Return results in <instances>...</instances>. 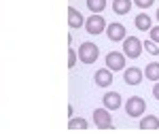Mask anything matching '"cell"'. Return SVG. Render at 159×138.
I'll return each mask as SVG.
<instances>
[{
	"label": "cell",
	"mask_w": 159,
	"mask_h": 138,
	"mask_svg": "<svg viewBox=\"0 0 159 138\" xmlns=\"http://www.w3.org/2000/svg\"><path fill=\"white\" fill-rule=\"evenodd\" d=\"M87 9L91 13H102L106 9V0H87Z\"/></svg>",
	"instance_id": "cell-16"
},
{
	"label": "cell",
	"mask_w": 159,
	"mask_h": 138,
	"mask_svg": "<svg viewBox=\"0 0 159 138\" xmlns=\"http://www.w3.org/2000/svg\"><path fill=\"white\" fill-rule=\"evenodd\" d=\"M153 2L155 0H134L136 7H140V9H148V7H153Z\"/></svg>",
	"instance_id": "cell-21"
},
{
	"label": "cell",
	"mask_w": 159,
	"mask_h": 138,
	"mask_svg": "<svg viewBox=\"0 0 159 138\" xmlns=\"http://www.w3.org/2000/svg\"><path fill=\"white\" fill-rule=\"evenodd\" d=\"M157 19H159V9H157Z\"/></svg>",
	"instance_id": "cell-23"
},
{
	"label": "cell",
	"mask_w": 159,
	"mask_h": 138,
	"mask_svg": "<svg viewBox=\"0 0 159 138\" xmlns=\"http://www.w3.org/2000/svg\"><path fill=\"white\" fill-rule=\"evenodd\" d=\"M93 83H96L98 87H108L110 83H112V70H108V68H100V70H96Z\"/></svg>",
	"instance_id": "cell-8"
},
{
	"label": "cell",
	"mask_w": 159,
	"mask_h": 138,
	"mask_svg": "<svg viewBox=\"0 0 159 138\" xmlns=\"http://www.w3.org/2000/svg\"><path fill=\"white\" fill-rule=\"evenodd\" d=\"M142 72H144V76H147L148 81H159V62L147 64V68H144Z\"/></svg>",
	"instance_id": "cell-15"
},
{
	"label": "cell",
	"mask_w": 159,
	"mask_h": 138,
	"mask_svg": "<svg viewBox=\"0 0 159 138\" xmlns=\"http://www.w3.org/2000/svg\"><path fill=\"white\" fill-rule=\"evenodd\" d=\"M93 123H96L98 130H110L112 127V117H110V111L106 106L93 111Z\"/></svg>",
	"instance_id": "cell-5"
},
{
	"label": "cell",
	"mask_w": 159,
	"mask_h": 138,
	"mask_svg": "<svg viewBox=\"0 0 159 138\" xmlns=\"http://www.w3.org/2000/svg\"><path fill=\"white\" fill-rule=\"evenodd\" d=\"M85 30H87V34H93V36L102 34V32L106 30L104 17H102L100 13H91V15L87 17V21H85Z\"/></svg>",
	"instance_id": "cell-3"
},
{
	"label": "cell",
	"mask_w": 159,
	"mask_h": 138,
	"mask_svg": "<svg viewBox=\"0 0 159 138\" xmlns=\"http://www.w3.org/2000/svg\"><path fill=\"white\" fill-rule=\"evenodd\" d=\"M123 53H125V58H129V60H138V58L142 55V43H140V38H136V36H125L123 38Z\"/></svg>",
	"instance_id": "cell-1"
},
{
	"label": "cell",
	"mask_w": 159,
	"mask_h": 138,
	"mask_svg": "<svg viewBox=\"0 0 159 138\" xmlns=\"http://www.w3.org/2000/svg\"><path fill=\"white\" fill-rule=\"evenodd\" d=\"M68 25H70L72 30L81 28V25H85V19H83L81 11H76L74 7H68Z\"/></svg>",
	"instance_id": "cell-11"
},
{
	"label": "cell",
	"mask_w": 159,
	"mask_h": 138,
	"mask_svg": "<svg viewBox=\"0 0 159 138\" xmlns=\"http://www.w3.org/2000/svg\"><path fill=\"white\" fill-rule=\"evenodd\" d=\"M76 58H79V55H76V51L68 49V68H74V66H76Z\"/></svg>",
	"instance_id": "cell-19"
},
{
	"label": "cell",
	"mask_w": 159,
	"mask_h": 138,
	"mask_svg": "<svg viewBox=\"0 0 159 138\" xmlns=\"http://www.w3.org/2000/svg\"><path fill=\"white\" fill-rule=\"evenodd\" d=\"M106 68L112 70V72H119L125 68V53L121 51H110L108 55H106Z\"/></svg>",
	"instance_id": "cell-6"
},
{
	"label": "cell",
	"mask_w": 159,
	"mask_h": 138,
	"mask_svg": "<svg viewBox=\"0 0 159 138\" xmlns=\"http://www.w3.org/2000/svg\"><path fill=\"white\" fill-rule=\"evenodd\" d=\"M79 60L83 64H93L96 60H98L100 55V49L96 43H81V47H79Z\"/></svg>",
	"instance_id": "cell-2"
},
{
	"label": "cell",
	"mask_w": 159,
	"mask_h": 138,
	"mask_svg": "<svg viewBox=\"0 0 159 138\" xmlns=\"http://www.w3.org/2000/svg\"><path fill=\"white\" fill-rule=\"evenodd\" d=\"M142 76H144V72H142L140 68H136V66L127 68V70L123 72V79H125L127 85H140V83H142Z\"/></svg>",
	"instance_id": "cell-9"
},
{
	"label": "cell",
	"mask_w": 159,
	"mask_h": 138,
	"mask_svg": "<svg viewBox=\"0 0 159 138\" xmlns=\"http://www.w3.org/2000/svg\"><path fill=\"white\" fill-rule=\"evenodd\" d=\"M148 32H151V40L153 43H159V25H151Z\"/></svg>",
	"instance_id": "cell-20"
},
{
	"label": "cell",
	"mask_w": 159,
	"mask_h": 138,
	"mask_svg": "<svg viewBox=\"0 0 159 138\" xmlns=\"http://www.w3.org/2000/svg\"><path fill=\"white\" fill-rule=\"evenodd\" d=\"M106 36H108L112 43H123V38H125V25L119 24V21L108 24L106 25Z\"/></svg>",
	"instance_id": "cell-7"
},
{
	"label": "cell",
	"mask_w": 159,
	"mask_h": 138,
	"mask_svg": "<svg viewBox=\"0 0 159 138\" xmlns=\"http://www.w3.org/2000/svg\"><path fill=\"white\" fill-rule=\"evenodd\" d=\"M153 96H155V100H159V81H155V87H153Z\"/></svg>",
	"instance_id": "cell-22"
},
{
	"label": "cell",
	"mask_w": 159,
	"mask_h": 138,
	"mask_svg": "<svg viewBox=\"0 0 159 138\" xmlns=\"http://www.w3.org/2000/svg\"><path fill=\"white\" fill-rule=\"evenodd\" d=\"M68 127L70 130H87V121L85 119H76V117H70V121H68Z\"/></svg>",
	"instance_id": "cell-17"
},
{
	"label": "cell",
	"mask_w": 159,
	"mask_h": 138,
	"mask_svg": "<svg viewBox=\"0 0 159 138\" xmlns=\"http://www.w3.org/2000/svg\"><path fill=\"white\" fill-rule=\"evenodd\" d=\"M132 0H112V11L117 13V15H127V13L132 11Z\"/></svg>",
	"instance_id": "cell-13"
},
{
	"label": "cell",
	"mask_w": 159,
	"mask_h": 138,
	"mask_svg": "<svg viewBox=\"0 0 159 138\" xmlns=\"http://www.w3.org/2000/svg\"><path fill=\"white\" fill-rule=\"evenodd\" d=\"M134 25L138 28V30H140V32H148V30H151V25H153V21H151V15H147V13H140V15H136Z\"/></svg>",
	"instance_id": "cell-12"
},
{
	"label": "cell",
	"mask_w": 159,
	"mask_h": 138,
	"mask_svg": "<svg viewBox=\"0 0 159 138\" xmlns=\"http://www.w3.org/2000/svg\"><path fill=\"white\" fill-rule=\"evenodd\" d=\"M142 49H147L151 55H159V49H157V43H153V40H147V43H142Z\"/></svg>",
	"instance_id": "cell-18"
},
{
	"label": "cell",
	"mask_w": 159,
	"mask_h": 138,
	"mask_svg": "<svg viewBox=\"0 0 159 138\" xmlns=\"http://www.w3.org/2000/svg\"><path fill=\"white\" fill-rule=\"evenodd\" d=\"M147 111V102L142 100L140 96H132L129 100L125 102V113L127 117H142Z\"/></svg>",
	"instance_id": "cell-4"
},
{
	"label": "cell",
	"mask_w": 159,
	"mask_h": 138,
	"mask_svg": "<svg viewBox=\"0 0 159 138\" xmlns=\"http://www.w3.org/2000/svg\"><path fill=\"white\" fill-rule=\"evenodd\" d=\"M140 130H159V119L155 115L140 117Z\"/></svg>",
	"instance_id": "cell-14"
},
{
	"label": "cell",
	"mask_w": 159,
	"mask_h": 138,
	"mask_svg": "<svg viewBox=\"0 0 159 138\" xmlns=\"http://www.w3.org/2000/svg\"><path fill=\"white\" fill-rule=\"evenodd\" d=\"M104 106L108 108V111H117V108H121V94H117V91H108V94H104Z\"/></svg>",
	"instance_id": "cell-10"
}]
</instances>
